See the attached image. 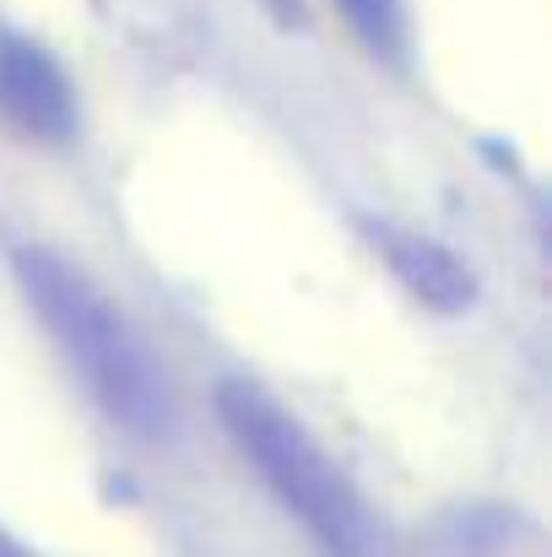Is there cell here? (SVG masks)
Listing matches in <instances>:
<instances>
[{
	"mask_svg": "<svg viewBox=\"0 0 552 557\" xmlns=\"http://www.w3.org/2000/svg\"><path fill=\"white\" fill-rule=\"evenodd\" d=\"M16 282H22L27 309L60 347V358L82 373L87 395L125 433H142V438L174 433L180 406H174L169 373L158 369L152 347L136 336V325L103 298V287L82 265H71L65 255L44 244H27L16 249Z\"/></svg>",
	"mask_w": 552,
	"mask_h": 557,
	"instance_id": "obj_1",
	"label": "cell"
},
{
	"mask_svg": "<svg viewBox=\"0 0 552 557\" xmlns=\"http://www.w3.org/2000/svg\"><path fill=\"white\" fill-rule=\"evenodd\" d=\"M217 422L228 428L249 471L266 482V493L282 504V515L304 525L320 557H384V525L368 509L358 482L277 395H266L249 379H222Z\"/></svg>",
	"mask_w": 552,
	"mask_h": 557,
	"instance_id": "obj_2",
	"label": "cell"
},
{
	"mask_svg": "<svg viewBox=\"0 0 552 557\" xmlns=\"http://www.w3.org/2000/svg\"><path fill=\"white\" fill-rule=\"evenodd\" d=\"M0 125L33 147L76 136V92L65 65L27 33L0 27Z\"/></svg>",
	"mask_w": 552,
	"mask_h": 557,
	"instance_id": "obj_3",
	"label": "cell"
},
{
	"mask_svg": "<svg viewBox=\"0 0 552 557\" xmlns=\"http://www.w3.org/2000/svg\"><path fill=\"white\" fill-rule=\"evenodd\" d=\"M373 249L384 255V265L395 271V282H401L422 309H439V314H461V309H471V298H477V276H471V265H466L455 249H444L439 238L379 222V227H373Z\"/></svg>",
	"mask_w": 552,
	"mask_h": 557,
	"instance_id": "obj_4",
	"label": "cell"
},
{
	"mask_svg": "<svg viewBox=\"0 0 552 557\" xmlns=\"http://www.w3.org/2000/svg\"><path fill=\"white\" fill-rule=\"evenodd\" d=\"M353 38L373 60H401L406 54V5L401 0H331Z\"/></svg>",
	"mask_w": 552,
	"mask_h": 557,
	"instance_id": "obj_5",
	"label": "cell"
},
{
	"mask_svg": "<svg viewBox=\"0 0 552 557\" xmlns=\"http://www.w3.org/2000/svg\"><path fill=\"white\" fill-rule=\"evenodd\" d=\"M260 5H266L277 22H287V27H298V22H304V0H260Z\"/></svg>",
	"mask_w": 552,
	"mask_h": 557,
	"instance_id": "obj_6",
	"label": "cell"
},
{
	"mask_svg": "<svg viewBox=\"0 0 552 557\" xmlns=\"http://www.w3.org/2000/svg\"><path fill=\"white\" fill-rule=\"evenodd\" d=\"M0 557H38V553H33V547H22L11 531H0Z\"/></svg>",
	"mask_w": 552,
	"mask_h": 557,
	"instance_id": "obj_7",
	"label": "cell"
}]
</instances>
